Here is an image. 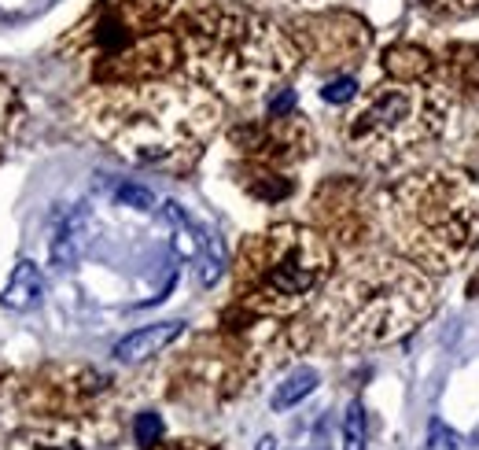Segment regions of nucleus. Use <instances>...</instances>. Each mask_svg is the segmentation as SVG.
Segmentation results:
<instances>
[{
    "label": "nucleus",
    "instance_id": "nucleus-1",
    "mask_svg": "<svg viewBox=\"0 0 479 450\" xmlns=\"http://www.w3.org/2000/svg\"><path fill=\"white\" fill-rule=\"evenodd\" d=\"M81 122L119 155L144 166H184L214 137L222 100L192 81L96 85L78 104Z\"/></svg>",
    "mask_w": 479,
    "mask_h": 450
},
{
    "label": "nucleus",
    "instance_id": "nucleus-2",
    "mask_svg": "<svg viewBox=\"0 0 479 450\" xmlns=\"http://www.w3.org/2000/svg\"><path fill=\"white\" fill-rule=\"evenodd\" d=\"M184 63L200 85L233 104L269 97L299 67L292 34L233 5H207L181 23Z\"/></svg>",
    "mask_w": 479,
    "mask_h": 450
},
{
    "label": "nucleus",
    "instance_id": "nucleus-3",
    "mask_svg": "<svg viewBox=\"0 0 479 450\" xmlns=\"http://www.w3.org/2000/svg\"><path fill=\"white\" fill-rule=\"evenodd\" d=\"M435 303V285L410 258L369 255L325 292L318 325L336 347H383L413 332Z\"/></svg>",
    "mask_w": 479,
    "mask_h": 450
},
{
    "label": "nucleus",
    "instance_id": "nucleus-4",
    "mask_svg": "<svg viewBox=\"0 0 479 450\" xmlns=\"http://www.w3.org/2000/svg\"><path fill=\"white\" fill-rule=\"evenodd\" d=\"M388 229L413 266L450 274L479 247V196L461 173H413L388 196Z\"/></svg>",
    "mask_w": 479,
    "mask_h": 450
},
{
    "label": "nucleus",
    "instance_id": "nucleus-5",
    "mask_svg": "<svg viewBox=\"0 0 479 450\" xmlns=\"http://www.w3.org/2000/svg\"><path fill=\"white\" fill-rule=\"evenodd\" d=\"M332 274V247L307 225H273L247 236L236 258V299L251 314H296Z\"/></svg>",
    "mask_w": 479,
    "mask_h": 450
},
{
    "label": "nucleus",
    "instance_id": "nucleus-6",
    "mask_svg": "<svg viewBox=\"0 0 479 450\" xmlns=\"http://www.w3.org/2000/svg\"><path fill=\"white\" fill-rule=\"evenodd\" d=\"M450 119L446 89L428 81H383L361 97L343 126L347 148L380 170L402 166L406 159L432 148Z\"/></svg>",
    "mask_w": 479,
    "mask_h": 450
},
{
    "label": "nucleus",
    "instance_id": "nucleus-7",
    "mask_svg": "<svg viewBox=\"0 0 479 450\" xmlns=\"http://www.w3.org/2000/svg\"><path fill=\"white\" fill-rule=\"evenodd\" d=\"M287 34H292L299 56H307L321 70H347L350 63H358L369 52L365 23L358 16L332 12V8L299 16L292 26H287Z\"/></svg>",
    "mask_w": 479,
    "mask_h": 450
},
{
    "label": "nucleus",
    "instance_id": "nucleus-8",
    "mask_svg": "<svg viewBox=\"0 0 479 450\" xmlns=\"http://www.w3.org/2000/svg\"><path fill=\"white\" fill-rule=\"evenodd\" d=\"M233 144L240 148V155L247 159V166H262V170L284 173L287 166H296V162H303L310 155L314 133L292 111V115H280V119L266 115V122L240 126L233 133Z\"/></svg>",
    "mask_w": 479,
    "mask_h": 450
},
{
    "label": "nucleus",
    "instance_id": "nucleus-9",
    "mask_svg": "<svg viewBox=\"0 0 479 450\" xmlns=\"http://www.w3.org/2000/svg\"><path fill=\"white\" fill-rule=\"evenodd\" d=\"M92 240V211L85 204H78L74 211H67V218L56 225V236L48 244V262L52 269H70L78 266V258L85 255Z\"/></svg>",
    "mask_w": 479,
    "mask_h": 450
},
{
    "label": "nucleus",
    "instance_id": "nucleus-10",
    "mask_svg": "<svg viewBox=\"0 0 479 450\" xmlns=\"http://www.w3.org/2000/svg\"><path fill=\"white\" fill-rule=\"evenodd\" d=\"M184 332V321H159V325H144L130 336H122L115 343V358L119 362H144V358L159 354L162 347H170L177 336Z\"/></svg>",
    "mask_w": 479,
    "mask_h": 450
},
{
    "label": "nucleus",
    "instance_id": "nucleus-11",
    "mask_svg": "<svg viewBox=\"0 0 479 450\" xmlns=\"http://www.w3.org/2000/svg\"><path fill=\"white\" fill-rule=\"evenodd\" d=\"M45 296V274H41V266L23 258L16 269H12V277L5 285V292H0V307L5 310H16V314H26L41 303Z\"/></svg>",
    "mask_w": 479,
    "mask_h": 450
},
{
    "label": "nucleus",
    "instance_id": "nucleus-12",
    "mask_svg": "<svg viewBox=\"0 0 479 450\" xmlns=\"http://www.w3.org/2000/svg\"><path fill=\"white\" fill-rule=\"evenodd\" d=\"M383 67L395 81H428L435 70V59L417 45H395L383 56Z\"/></svg>",
    "mask_w": 479,
    "mask_h": 450
},
{
    "label": "nucleus",
    "instance_id": "nucleus-13",
    "mask_svg": "<svg viewBox=\"0 0 479 450\" xmlns=\"http://www.w3.org/2000/svg\"><path fill=\"white\" fill-rule=\"evenodd\" d=\"M318 384H321V377H318V370H310V366H303V370H296V373H287L280 384H276V392H273V410L280 413V410H292L296 403H303L307 395H314L318 392Z\"/></svg>",
    "mask_w": 479,
    "mask_h": 450
},
{
    "label": "nucleus",
    "instance_id": "nucleus-14",
    "mask_svg": "<svg viewBox=\"0 0 479 450\" xmlns=\"http://www.w3.org/2000/svg\"><path fill=\"white\" fill-rule=\"evenodd\" d=\"M196 258H200V285H207V288H211V285H214V281L225 274V266H229V258H225V247H222V236H218L214 229H203Z\"/></svg>",
    "mask_w": 479,
    "mask_h": 450
},
{
    "label": "nucleus",
    "instance_id": "nucleus-15",
    "mask_svg": "<svg viewBox=\"0 0 479 450\" xmlns=\"http://www.w3.org/2000/svg\"><path fill=\"white\" fill-rule=\"evenodd\" d=\"M365 435H369V428H365V406L354 399L347 406V417H343V450H365Z\"/></svg>",
    "mask_w": 479,
    "mask_h": 450
},
{
    "label": "nucleus",
    "instance_id": "nucleus-16",
    "mask_svg": "<svg viewBox=\"0 0 479 450\" xmlns=\"http://www.w3.org/2000/svg\"><path fill=\"white\" fill-rule=\"evenodd\" d=\"M115 204L133 207V211H155V193L137 182H119L115 185Z\"/></svg>",
    "mask_w": 479,
    "mask_h": 450
},
{
    "label": "nucleus",
    "instance_id": "nucleus-17",
    "mask_svg": "<svg viewBox=\"0 0 479 450\" xmlns=\"http://www.w3.org/2000/svg\"><path fill=\"white\" fill-rule=\"evenodd\" d=\"M133 435H137L141 446H155V443L162 439V417L151 413V410L137 413V421H133Z\"/></svg>",
    "mask_w": 479,
    "mask_h": 450
},
{
    "label": "nucleus",
    "instance_id": "nucleus-18",
    "mask_svg": "<svg viewBox=\"0 0 479 450\" xmlns=\"http://www.w3.org/2000/svg\"><path fill=\"white\" fill-rule=\"evenodd\" d=\"M358 97V81L350 78V74H339V78H332L325 89H321V100L325 104H347V100H354Z\"/></svg>",
    "mask_w": 479,
    "mask_h": 450
},
{
    "label": "nucleus",
    "instance_id": "nucleus-19",
    "mask_svg": "<svg viewBox=\"0 0 479 450\" xmlns=\"http://www.w3.org/2000/svg\"><path fill=\"white\" fill-rule=\"evenodd\" d=\"M258 8H287V12H325L336 8L339 0H251Z\"/></svg>",
    "mask_w": 479,
    "mask_h": 450
},
{
    "label": "nucleus",
    "instance_id": "nucleus-20",
    "mask_svg": "<svg viewBox=\"0 0 479 450\" xmlns=\"http://www.w3.org/2000/svg\"><path fill=\"white\" fill-rule=\"evenodd\" d=\"M421 450H457V435L443 424V421H428V432H424V446Z\"/></svg>",
    "mask_w": 479,
    "mask_h": 450
},
{
    "label": "nucleus",
    "instance_id": "nucleus-21",
    "mask_svg": "<svg viewBox=\"0 0 479 450\" xmlns=\"http://www.w3.org/2000/svg\"><path fill=\"white\" fill-rule=\"evenodd\" d=\"M421 5L435 16H468L479 8V0H421Z\"/></svg>",
    "mask_w": 479,
    "mask_h": 450
},
{
    "label": "nucleus",
    "instance_id": "nucleus-22",
    "mask_svg": "<svg viewBox=\"0 0 479 450\" xmlns=\"http://www.w3.org/2000/svg\"><path fill=\"white\" fill-rule=\"evenodd\" d=\"M12 111H16V97H12V89L5 85V78H0V148H5L8 130H12Z\"/></svg>",
    "mask_w": 479,
    "mask_h": 450
},
{
    "label": "nucleus",
    "instance_id": "nucleus-23",
    "mask_svg": "<svg viewBox=\"0 0 479 450\" xmlns=\"http://www.w3.org/2000/svg\"><path fill=\"white\" fill-rule=\"evenodd\" d=\"M296 111V93L292 89H273V97H269V115L280 119V115H292Z\"/></svg>",
    "mask_w": 479,
    "mask_h": 450
},
{
    "label": "nucleus",
    "instance_id": "nucleus-24",
    "mask_svg": "<svg viewBox=\"0 0 479 450\" xmlns=\"http://www.w3.org/2000/svg\"><path fill=\"white\" fill-rule=\"evenodd\" d=\"M159 450H211V446L192 443V439H181V443H166V446H159Z\"/></svg>",
    "mask_w": 479,
    "mask_h": 450
},
{
    "label": "nucleus",
    "instance_id": "nucleus-25",
    "mask_svg": "<svg viewBox=\"0 0 479 450\" xmlns=\"http://www.w3.org/2000/svg\"><path fill=\"white\" fill-rule=\"evenodd\" d=\"M464 296H468V299H479V269H475V274L468 277V285H464Z\"/></svg>",
    "mask_w": 479,
    "mask_h": 450
},
{
    "label": "nucleus",
    "instance_id": "nucleus-26",
    "mask_svg": "<svg viewBox=\"0 0 479 450\" xmlns=\"http://www.w3.org/2000/svg\"><path fill=\"white\" fill-rule=\"evenodd\" d=\"M255 450H276V439H273V435H262V439H258V446H255Z\"/></svg>",
    "mask_w": 479,
    "mask_h": 450
},
{
    "label": "nucleus",
    "instance_id": "nucleus-27",
    "mask_svg": "<svg viewBox=\"0 0 479 450\" xmlns=\"http://www.w3.org/2000/svg\"><path fill=\"white\" fill-rule=\"evenodd\" d=\"M475 443H479V428H475Z\"/></svg>",
    "mask_w": 479,
    "mask_h": 450
}]
</instances>
